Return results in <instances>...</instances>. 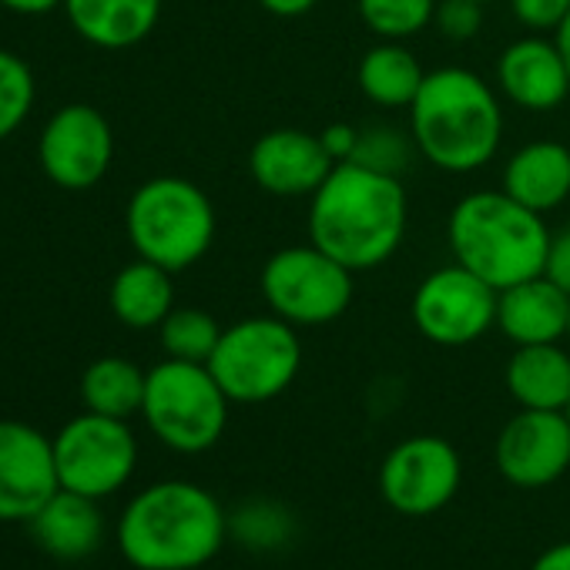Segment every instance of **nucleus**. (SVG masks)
Masks as SVG:
<instances>
[{"mask_svg": "<svg viewBox=\"0 0 570 570\" xmlns=\"http://www.w3.org/2000/svg\"><path fill=\"white\" fill-rule=\"evenodd\" d=\"M567 416H570V406H567Z\"/></svg>", "mask_w": 570, "mask_h": 570, "instance_id": "38", "label": "nucleus"}, {"mask_svg": "<svg viewBox=\"0 0 570 570\" xmlns=\"http://www.w3.org/2000/svg\"><path fill=\"white\" fill-rule=\"evenodd\" d=\"M158 333L168 360L181 363H208L222 340V326L205 309H171Z\"/></svg>", "mask_w": 570, "mask_h": 570, "instance_id": "25", "label": "nucleus"}, {"mask_svg": "<svg viewBox=\"0 0 570 570\" xmlns=\"http://www.w3.org/2000/svg\"><path fill=\"white\" fill-rule=\"evenodd\" d=\"M450 248L463 268L503 293L543 272L550 232L537 212L513 202L503 188L476 191L450 215Z\"/></svg>", "mask_w": 570, "mask_h": 570, "instance_id": "4", "label": "nucleus"}, {"mask_svg": "<svg viewBox=\"0 0 570 570\" xmlns=\"http://www.w3.org/2000/svg\"><path fill=\"white\" fill-rule=\"evenodd\" d=\"M413 323L436 346H466L497 326V289L460 262L446 265L420 282Z\"/></svg>", "mask_w": 570, "mask_h": 570, "instance_id": "10", "label": "nucleus"}, {"mask_svg": "<svg viewBox=\"0 0 570 570\" xmlns=\"http://www.w3.org/2000/svg\"><path fill=\"white\" fill-rule=\"evenodd\" d=\"M228 403L205 363L165 360L148 370L141 416L168 450L205 453L225 433Z\"/></svg>", "mask_w": 570, "mask_h": 570, "instance_id": "6", "label": "nucleus"}, {"mask_svg": "<svg viewBox=\"0 0 570 570\" xmlns=\"http://www.w3.org/2000/svg\"><path fill=\"white\" fill-rule=\"evenodd\" d=\"M423 81L426 71L400 41H383L370 48L360 61V88L373 105L383 108H410Z\"/></svg>", "mask_w": 570, "mask_h": 570, "instance_id": "23", "label": "nucleus"}, {"mask_svg": "<svg viewBox=\"0 0 570 570\" xmlns=\"http://www.w3.org/2000/svg\"><path fill=\"white\" fill-rule=\"evenodd\" d=\"M38 158L45 175L68 191L95 188L115 158V131L108 118L91 105L58 108L38 141Z\"/></svg>", "mask_w": 570, "mask_h": 570, "instance_id": "12", "label": "nucleus"}, {"mask_svg": "<svg viewBox=\"0 0 570 570\" xmlns=\"http://www.w3.org/2000/svg\"><path fill=\"white\" fill-rule=\"evenodd\" d=\"M232 403H268L293 386L303 366L296 326L278 316H255L222 330V340L205 363Z\"/></svg>", "mask_w": 570, "mask_h": 570, "instance_id": "7", "label": "nucleus"}, {"mask_svg": "<svg viewBox=\"0 0 570 570\" xmlns=\"http://www.w3.org/2000/svg\"><path fill=\"white\" fill-rule=\"evenodd\" d=\"M108 303H111V313L121 326L155 330L175 309L171 272L148 262V258H135L111 278Z\"/></svg>", "mask_w": 570, "mask_h": 570, "instance_id": "22", "label": "nucleus"}, {"mask_svg": "<svg viewBox=\"0 0 570 570\" xmlns=\"http://www.w3.org/2000/svg\"><path fill=\"white\" fill-rule=\"evenodd\" d=\"M258 4L275 18H299V14H309L320 0H258Z\"/></svg>", "mask_w": 570, "mask_h": 570, "instance_id": "34", "label": "nucleus"}, {"mask_svg": "<svg viewBox=\"0 0 570 570\" xmlns=\"http://www.w3.org/2000/svg\"><path fill=\"white\" fill-rule=\"evenodd\" d=\"M567 340H570V309H567Z\"/></svg>", "mask_w": 570, "mask_h": 570, "instance_id": "37", "label": "nucleus"}, {"mask_svg": "<svg viewBox=\"0 0 570 570\" xmlns=\"http://www.w3.org/2000/svg\"><path fill=\"white\" fill-rule=\"evenodd\" d=\"M145 386H148V373L138 370L131 360L101 356L81 376V400H85V410H91V413L128 420V416L141 413Z\"/></svg>", "mask_w": 570, "mask_h": 570, "instance_id": "24", "label": "nucleus"}, {"mask_svg": "<svg viewBox=\"0 0 570 570\" xmlns=\"http://www.w3.org/2000/svg\"><path fill=\"white\" fill-rule=\"evenodd\" d=\"M406 191L390 171L340 161L309 205V242L353 272L383 265L406 235Z\"/></svg>", "mask_w": 570, "mask_h": 570, "instance_id": "1", "label": "nucleus"}, {"mask_svg": "<svg viewBox=\"0 0 570 570\" xmlns=\"http://www.w3.org/2000/svg\"><path fill=\"white\" fill-rule=\"evenodd\" d=\"M225 533L222 503L188 480L151 483L118 520V547L138 570H198L222 550Z\"/></svg>", "mask_w": 570, "mask_h": 570, "instance_id": "2", "label": "nucleus"}, {"mask_svg": "<svg viewBox=\"0 0 570 570\" xmlns=\"http://www.w3.org/2000/svg\"><path fill=\"white\" fill-rule=\"evenodd\" d=\"M28 530L35 543L55 560H85L105 540V517L98 510V500L61 487L28 520Z\"/></svg>", "mask_w": 570, "mask_h": 570, "instance_id": "18", "label": "nucleus"}, {"mask_svg": "<svg viewBox=\"0 0 570 570\" xmlns=\"http://www.w3.org/2000/svg\"><path fill=\"white\" fill-rule=\"evenodd\" d=\"M567 466L570 416L563 410H520L497 436V470L513 487H550Z\"/></svg>", "mask_w": 570, "mask_h": 570, "instance_id": "13", "label": "nucleus"}, {"mask_svg": "<svg viewBox=\"0 0 570 570\" xmlns=\"http://www.w3.org/2000/svg\"><path fill=\"white\" fill-rule=\"evenodd\" d=\"M543 275L553 278L560 289L570 296V225L560 228L557 235H550V248H547V265Z\"/></svg>", "mask_w": 570, "mask_h": 570, "instance_id": "31", "label": "nucleus"}, {"mask_svg": "<svg viewBox=\"0 0 570 570\" xmlns=\"http://www.w3.org/2000/svg\"><path fill=\"white\" fill-rule=\"evenodd\" d=\"M503 95L527 111H550L570 91V71L553 41L523 38L513 41L497 65Z\"/></svg>", "mask_w": 570, "mask_h": 570, "instance_id": "17", "label": "nucleus"}, {"mask_svg": "<svg viewBox=\"0 0 570 570\" xmlns=\"http://www.w3.org/2000/svg\"><path fill=\"white\" fill-rule=\"evenodd\" d=\"M463 463L443 436H410L396 443L380 466L383 500L406 517L443 510L460 490Z\"/></svg>", "mask_w": 570, "mask_h": 570, "instance_id": "11", "label": "nucleus"}, {"mask_svg": "<svg viewBox=\"0 0 570 570\" xmlns=\"http://www.w3.org/2000/svg\"><path fill=\"white\" fill-rule=\"evenodd\" d=\"M0 8L11 14H21V18H41V14L65 8V0H0Z\"/></svg>", "mask_w": 570, "mask_h": 570, "instance_id": "33", "label": "nucleus"}, {"mask_svg": "<svg viewBox=\"0 0 570 570\" xmlns=\"http://www.w3.org/2000/svg\"><path fill=\"white\" fill-rule=\"evenodd\" d=\"M51 443L58 483L91 500L118 493L138 466V440L128 420L101 416L91 410L65 423Z\"/></svg>", "mask_w": 570, "mask_h": 570, "instance_id": "9", "label": "nucleus"}, {"mask_svg": "<svg viewBox=\"0 0 570 570\" xmlns=\"http://www.w3.org/2000/svg\"><path fill=\"white\" fill-rule=\"evenodd\" d=\"M125 228L138 258H148L175 275L208 252L215 238V208L195 181L161 175L135 188L125 212Z\"/></svg>", "mask_w": 570, "mask_h": 570, "instance_id": "5", "label": "nucleus"}, {"mask_svg": "<svg viewBox=\"0 0 570 570\" xmlns=\"http://www.w3.org/2000/svg\"><path fill=\"white\" fill-rule=\"evenodd\" d=\"M480 4H487V0H480Z\"/></svg>", "mask_w": 570, "mask_h": 570, "instance_id": "39", "label": "nucleus"}, {"mask_svg": "<svg viewBox=\"0 0 570 570\" xmlns=\"http://www.w3.org/2000/svg\"><path fill=\"white\" fill-rule=\"evenodd\" d=\"M363 24L383 41H406L436 18V0H360Z\"/></svg>", "mask_w": 570, "mask_h": 570, "instance_id": "26", "label": "nucleus"}, {"mask_svg": "<svg viewBox=\"0 0 570 570\" xmlns=\"http://www.w3.org/2000/svg\"><path fill=\"white\" fill-rule=\"evenodd\" d=\"M553 45H557V51H560V58H563V65L570 71V11H567V18L553 31Z\"/></svg>", "mask_w": 570, "mask_h": 570, "instance_id": "36", "label": "nucleus"}, {"mask_svg": "<svg viewBox=\"0 0 570 570\" xmlns=\"http://www.w3.org/2000/svg\"><path fill=\"white\" fill-rule=\"evenodd\" d=\"M433 21H436L443 38L470 41L483 28V4H480V0H440Z\"/></svg>", "mask_w": 570, "mask_h": 570, "instance_id": "29", "label": "nucleus"}, {"mask_svg": "<svg viewBox=\"0 0 570 570\" xmlns=\"http://www.w3.org/2000/svg\"><path fill=\"white\" fill-rule=\"evenodd\" d=\"M403 138L390 128H380V131H366L360 135V145H356V155L350 161H360V165H370L376 171H390L396 175V168L403 165Z\"/></svg>", "mask_w": 570, "mask_h": 570, "instance_id": "28", "label": "nucleus"}, {"mask_svg": "<svg viewBox=\"0 0 570 570\" xmlns=\"http://www.w3.org/2000/svg\"><path fill=\"white\" fill-rule=\"evenodd\" d=\"M262 296L272 316L289 326H326L336 323L353 303V268L313 242L289 245L265 262Z\"/></svg>", "mask_w": 570, "mask_h": 570, "instance_id": "8", "label": "nucleus"}, {"mask_svg": "<svg viewBox=\"0 0 570 570\" xmlns=\"http://www.w3.org/2000/svg\"><path fill=\"white\" fill-rule=\"evenodd\" d=\"M570 296L543 272L497 293V326L517 346L557 343L567 336Z\"/></svg>", "mask_w": 570, "mask_h": 570, "instance_id": "16", "label": "nucleus"}, {"mask_svg": "<svg viewBox=\"0 0 570 570\" xmlns=\"http://www.w3.org/2000/svg\"><path fill=\"white\" fill-rule=\"evenodd\" d=\"M55 443L31 423L0 420V520H31L55 493Z\"/></svg>", "mask_w": 570, "mask_h": 570, "instance_id": "14", "label": "nucleus"}, {"mask_svg": "<svg viewBox=\"0 0 570 570\" xmlns=\"http://www.w3.org/2000/svg\"><path fill=\"white\" fill-rule=\"evenodd\" d=\"M38 98V85H35V71L31 65L0 48V141H8L31 115Z\"/></svg>", "mask_w": 570, "mask_h": 570, "instance_id": "27", "label": "nucleus"}, {"mask_svg": "<svg viewBox=\"0 0 570 570\" xmlns=\"http://www.w3.org/2000/svg\"><path fill=\"white\" fill-rule=\"evenodd\" d=\"M413 145L440 171H476L503 138V115L487 81L466 68H440L426 75L410 105Z\"/></svg>", "mask_w": 570, "mask_h": 570, "instance_id": "3", "label": "nucleus"}, {"mask_svg": "<svg viewBox=\"0 0 570 570\" xmlns=\"http://www.w3.org/2000/svg\"><path fill=\"white\" fill-rule=\"evenodd\" d=\"M248 168L255 185L275 198H313L336 168V161L320 135L299 128H275L252 145Z\"/></svg>", "mask_w": 570, "mask_h": 570, "instance_id": "15", "label": "nucleus"}, {"mask_svg": "<svg viewBox=\"0 0 570 570\" xmlns=\"http://www.w3.org/2000/svg\"><path fill=\"white\" fill-rule=\"evenodd\" d=\"M320 138H323V145H326V151L333 155L336 165L340 161H350L356 155V145H360V131L353 125H343V121L330 125Z\"/></svg>", "mask_w": 570, "mask_h": 570, "instance_id": "32", "label": "nucleus"}, {"mask_svg": "<svg viewBox=\"0 0 570 570\" xmlns=\"http://www.w3.org/2000/svg\"><path fill=\"white\" fill-rule=\"evenodd\" d=\"M530 570H570V540L567 543H557L550 550H543Z\"/></svg>", "mask_w": 570, "mask_h": 570, "instance_id": "35", "label": "nucleus"}, {"mask_svg": "<svg viewBox=\"0 0 570 570\" xmlns=\"http://www.w3.org/2000/svg\"><path fill=\"white\" fill-rule=\"evenodd\" d=\"M503 191L543 215L570 195V148L560 141L523 145L503 168Z\"/></svg>", "mask_w": 570, "mask_h": 570, "instance_id": "20", "label": "nucleus"}, {"mask_svg": "<svg viewBox=\"0 0 570 570\" xmlns=\"http://www.w3.org/2000/svg\"><path fill=\"white\" fill-rule=\"evenodd\" d=\"M507 390L520 410H563L570 406V356L557 343L517 346L507 363Z\"/></svg>", "mask_w": 570, "mask_h": 570, "instance_id": "21", "label": "nucleus"}, {"mask_svg": "<svg viewBox=\"0 0 570 570\" xmlns=\"http://www.w3.org/2000/svg\"><path fill=\"white\" fill-rule=\"evenodd\" d=\"M65 14L88 45L101 51H125L155 31L161 0H65Z\"/></svg>", "mask_w": 570, "mask_h": 570, "instance_id": "19", "label": "nucleus"}, {"mask_svg": "<svg viewBox=\"0 0 570 570\" xmlns=\"http://www.w3.org/2000/svg\"><path fill=\"white\" fill-rule=\"evenodd\" d=\"M517 21L530 31H557V24L567 18L570 0H510Z\"/></svg>", "mask_w": 570, "mask_h": 570, "instance_id": "30", "label": "nucleus"}]
</instances>
